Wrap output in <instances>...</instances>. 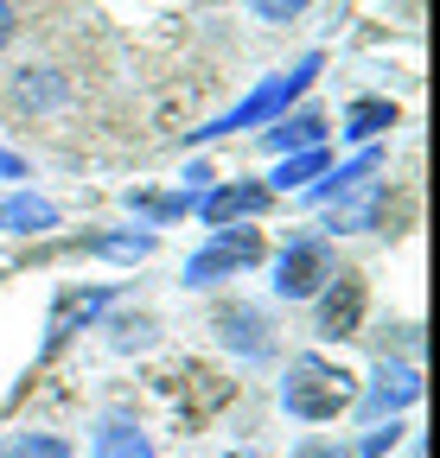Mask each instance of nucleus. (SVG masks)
Returning a JSON list of instances; mask_svg holds the SVG:
<instances>
[{
	"instance_id": "nucleus-15",
	"label": "nucleus",
	"mask_w": 440,
	"mask_h": 458,
	"mask_svg": "<svg viewBox=\"0 0 440 458\" xmlns=\"http://www.w3.org/2000/svg\"><path fill=\"white\" fill-rule=\"evenodd\" d=\"M390 439H396V427H390V433H370V439H364V445H358L351 458H376V452H383V445H390Z\"/></svg>"
},
{
	"instance_id": "nucleus-14",
	"label": "nucleus",
	"mask_w": 440,
	"mask_h": 458,
	"mask_svg": "<svg viewBox=\"0 0 440 458\" xmlns=\"http://www.w3.org/2000/svg\"><path fill=\"white\" fill-rule=\"evenodd\" d=\"M249 13H262V20H294V13H306V0H249Z\"/></svg>"
},
{
	"instance_id": "nucleus-11",
	"label": "nucleus",
	"mask_w": 440,
	"mask_h": 458,
	"mask_svg": "<svg viewBox=\"0 0 440 458\" xmlns=\"http://www.w3.org/2000/svg\"><path fill=\"white\" fill-rule=\"evenodd\" d=\"M319 172H325V147H306V153L281 159V172H274V191H294V185L319 179Z\"/></svg>"
},
{
	"instance_id": "nucleus-7",
	"label": "nucleus",
	"mask_w": 440,
	"mask_h": 458,
	"mask_svg": "<svg viewBox=\"0 0 440 458\" xmlns=\"http://www.w3.org/2000/svg\"><path fill=\"white\" fill-rule=\"evenodd\" d=\"M96 458H153V445H147V433H134L128 420H108V427L96 433Z\"/></svg>"
},
{
	"instance_id": "nucleus-6",
	"label": "nucleus",
	"mask_w": 440,
	"mask_h": 458,
	"mask_svg": "<svg viewBox=\"0 0 440 458\" xmlns=\"http://www.w3.org/2000/svg\"><path fill=\"white\" fill-rule=\"evenodd\" d=\"M204 223H230V216H255L268 210V185H224V191H211L204 204Z\"/></svg>"
},
{
	"instance_id": "nucleus-3",
	"label": "nucleus",
	"mask_w": 440,
	"mask_h": 458,
	"mask_svg": "<svg viewBox=\"0 0 440 458\" xmlns=\"http://www.w3.org/2000/svg\"><path fill=\"white\" fill-rule=\"evenodd\" d=\"M325 280H332V249L319 236H300L281 261H274V293L281 300H313Z\"/></svg>"
},
{
	"instance_id": "nucleus-9",
	"label": "nucleus",
	"mask_w": 440,
	"mask_h": 458,
	"mask_svg": "<svg viewBox=\"0 0 440 458\" xmlns=\"http://www.w3.org/2000/svg\"><path fill=\"white\" fill-rule=\"evenodd\" d=\"M383 128H396V102H351V114H345V134L351 140H370Z\"/></svg>"
},
{
	"instance_id": "nucleus-10",
	"label": "nucleus",
	"mask_w": 440,
	"mask_h": 458,
	"mask_svg": "<svg viewBox=\"0 0 440 458\" xmlns=\"http://www.w3.org/2000/svg\"><path fill=\"white\" fill-rule=\"evenodd\" d=\"M383 388L370 394V408H402V401H415L421 394V382H415V369H390L383 363V376H376Z\"/></svg>"
},
{
	"instance_id": "nucleus-2",
	"label": "nucleus",
	"mask_w": 440,
	"mask_h": 458,
	"mask_svg": "<svg viewBox=\"0 0 440 458\" xmlns=\"http://www.w3.org/2000/svg\"><path fill=\"white\" fill-rule=\"evenodd\" d=\"M313 77H319V57H300V64H294L288 77H268V83H262V89H255V96H249L243 108H230V114H224L217 128H198V134H230V128H255V122H268V114H281V108H288V102H294V96H300V89H306Z\"/></svg>"
},
{
	"instance_id": "nucleus-5",
	"label": "nucleus",
	"mask_w": 440,
	"mask_h": 458,
	"mask_svg": "<svg viewBox=\"0 0 440 458\" xmlns=\"http://www.w3.org/2000/svg\"><path fill=\"white\" fill-rule=\"evenodd\" d=\"M358 325H364V280L332 274V286H325V300H319V331L325 337H358Z\"/></svg>"
},
{
	"instance_id": "nucleus-4",
	"label": "nucleus",
	"mask_w": 440,
	"mask_h": 458,
	"mask_svg": "<svg viewBox=\"0 0 440 458\" xmlns=\"http://www.w3.org/2000/svg\"><path fill=\"white\" fill-rule=\"evenodd\" d=\"M255 261H262V236H255V229H243V236H237V229H224L204 255L185 261V280H192V286H211V280H224V274H237V267H255Z\"/></svg>"
},
{
	"instance_id": "nucleus-13",
	"label": "nucleus",
	"mask_w": 440,
	"mask_h": 458,
	"mask_svg": "<svg viewBox=\"0 0 440 458\" xmlns=\"http://www.w3.org/2000/svg\"><path fill=\"white\" fill-rule=\"evenodd\" d=\"M0 458H71V445H65V439H51V433H26V439H13Z\"/></svg>"
},
{
	"instance_id": "nucleus-1",
	"label": "nucleus",
	"mask_w": 440,
	"mask_h": 458,
	"mask_svg": "<svg viewBox=\"0 0 440 458\" xmlns=\"http://www.w3.org/2000/svg\"><path fill=\"white\" fill-rule=\"evenodd\" d=\"M358 401L351 388V369H339L332 357H294L288 363V382H281V408L294 420H332Z\"/></svg>"
},
{
	"instance_id": "nucleus-8",
	"label": "nucleus",
	"mask_w": 440,
	"mask_h": 458,
	"mask_svg": "<svg viewBox=\"0 0 440 458\" xmlns=\"http://www.w3.org/2000/svg\"><path fill=\"white\" fill-rule=\"evenodd\" d=\"M325 140V122H319V114H294V122H281V128H268V147L274 153H306V147H319Z\"/></svg>"
},
{
	"instance_id": "nucleus-16",
	"label": "nucleus",
	"mask_w": 440,
	"mask_h": 458,
	"mask_svg": "<svg viewBox=\"0 0 440 458\" xmlns=\"http://www.w3.org/2000/svg\"><path fill=\"white\" fill-rule=\"evenodd\" d=\"M7 38H13V7L0 0V45H7Z\"/></svg>"
},
{
	"instance_id": "nucleus-18",
	"label": "nucleus",
	"mask_w": 440,
	"mask_h": 458,
	"mask_svg": "<svg viewBox=\"0 0 440 458\" xmlns=\"http://www.w3.org/2000/svg\"><path fill=\"white\" fill-rule=\"evenodd\" d=\"M306 458H332V452H306Z\"/></svg>"
},
{
	"instance_id": "nucleus-17",
	"label": "nucleus",
	"mask_w": 440,
	"mask_h": 458,
	"mask_svg": "<svg viewBox=\"0 0 440 458\" xmlns=\"http://www.w3.org/2000/svg\"><path fill=\"white\" fill-rule=\"evenodd\" d=\"M0 172H7V179H20V159H13V153H0Z\"/></svg>"
},
{
	"instance_id": "nucleus-12",
	"label": "nucleus",
	"mask_w": 440,
	"mask_h": 458,
	"mask_svg": "<svg viewBox=\"0 0 440 458\" xmlns=\"http://www.w3.org/2000/svg\"><path fill=\"white\" fill-rule=\"evenodd\" d=\"M51 216H58V210H51V204H39V198H13L7 210H0V223H7V229H45Z\"/></svg>"
}]
</instances>
